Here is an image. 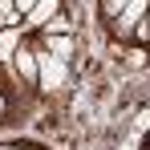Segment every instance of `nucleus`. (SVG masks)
<instances>
[{"label": "nucleus", "instance_id": "nucleus-1", "mask_svg": "<svg viewBox=\"0 0 150 150\" xmlns=\"http://www.w3.org/2000/svg\"><path fill=\"white\" fill-rule=\"evenodd\" d=\"M37 69H41V85L45 89H57V85H65V61L61 57H53L49 49H37Z\"/></svg>", "mask_w": 150, "mask_h": 150}, {"label": "nucleus", "instance_id": "nucleus-2", "mask_svg": "<svg viewBox=\"0 0 150 150\" xmlns=\"http://www.w3.org/2000/svg\"><path fill=\"white\" fill-rule=\"evenodd\" d=\"M146 12H150V0H130V4L122 8V16H118V33H122V37H126V33H134V28L142 25Z\"/></svg>", "mask_w": 150, "mask_h": 150}, {"label": "nucleus", "instance_id": "nucleus-3", "mask_svg": "<svg viewBox=\"0 0 150 150\" xmlns=\"http://www.w3.org/2000/svg\"><path fill=\"white\" fill-rule=\"evenodd\" d=\"M12 65H16V73L25 77V81H41V69H37V49H16Z\"/></svg>", "mask_w": 150, "mask_h": 150}, {"label": "nucleus", "instance_id": "nucleus-4", "mask_svg": "<svg viewBox=\"0 0 150 150\" xmlns=\"http://www.w3.org/2000/svg\"><path fill=\"white\" fill-rule=\"evenodd\" d=\"M57 16V0H37V8L25 16V28H45Z\"/></svg>", "mask_w": 150, "mask_h": 150}, {"label": "nucleus", "instance_id": "nucleus-5", "mask_svg": "<svg viewBox=\"0 0 150 150\" xmlns=\"http://www.w3.org/2000/svg\"><path fill=\"white\" fill-rule=\"evenodd\" d=\"M16 49H21V25L0 33V57H16Z\"/></svg>", "mask_w": 150, "mask_h": 150}, {"label": "nucleus", "instance_id": "nucleus-6", "mask_svg": "<svg viewBox=\"0 0 150 150\" xmlns=\"http://www.w3.org/2000/svg\"><path fill=\"white\" fill-rule=\"evenodd\" d=\"M45 49H49L53 57H61V61H65V57L73 53V41H69V37H45Z\"/></svg>", "mask_w": 150, "mask_h": 150}, {"label": "nucleus", "instance_id": "nucleus-7", "mask_svg": "<svg viewBox=\"0 0 150 150\" xmlns=\"http://www.w3.org/2000/svg\"><path fill=\"white\" fill-rule=\"evenodd\" d=\"M73 33V21H65V16H53L49 25L41 28V37H69Z\"/></svg>", "mask_w": 150, "mask_h": 150}, {"label": "nucleus", "instance_id": "nucleus-8", "mask_svg": "<svg viewBox=\"0 0 150 150\" xmlns=\"http://www.w3.org/2000/svg\"><path fill=\"white\" fill-rule=\"evenodd\" d=\"M130 4V0H101V8L110 12V16H122V8Z\"/></svg>", "mask_w": 150, "mask_h": 150}, {"label": "nucleus", "instance_id": "nucleus-9", "mask_svg": "<svg viewBox=\"0 0 150 150\" xmlns=\"http://www.w3.org/2000/svg\"><path fill=\"white\" fill-rule=\"evenodd\" d=\"M33 8H37V0H16V12H21V16H28Z\"/></svg>", "mask_w": 150, "mask_h": 150}, {"label": "nucleus", "instance_id": "nucleus-10", "mask_svg": "<svg viewBox=\"0 0 150 150\" xmlns=\"http://www.w3.org/2000/svg\"><path fill=\"white\" fill-rule=\"evenodd\" d=\"M142 130H150V105L142 110V114H138V134H142Z\"/></svg>", "mask_w": 150, "mask_h": 150}, {"label": "nucleus", "instance_id": "nucleus-11", "mask_svg": "<svg viewBox=\"0 0 150 150\" xmlns=\"http://www.w3.org/2000/svg\"><path fill=\"white\" fill-rule=\"evenodd\" d=\"M0 118H4V93H0Z\"/></svg>", "mask_w": 150, "mask_h": 150}, {"label": "nucleus", "instance_id": "nucleus-12", "mask_svg": "<svg viewBox=\"0 0 150 150\" xmlns=\"http://www.w3.org/2000/svg\"><path fill=\"white\" fill-rule=\"evenodd\" d=\"M4 28H8V21H4V16H0V33H4Z\"/></svg>", "mask_w": 150, "mask_h": 150}, {"label": "nucleus", "instance_id": "nucleus-13", "mask_svg": "<svg viewBox=\"0 0 150 150\" xmlns=\"http://www.w3.org/2000/svg\"><path fill=\"white\" fill-rule=\"evenodd\" d=\"M0 150H21V146H0Z\"/></svg>", "mask_w": 150, "mask_h": 150}]
</instances>
